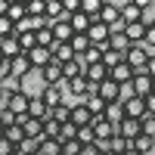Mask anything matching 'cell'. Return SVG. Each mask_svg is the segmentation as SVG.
I'll return each instance as SVG.
<instances>
[{"label": "cell", "instance_id": "cell-37", "mask_svg": "<svg viewBox=\"0 0 155 155\" xmlns=\"http://www.w3.org/2000/svg\"><path fill=\"white\" fill-rule=\"evenodd\" d=\"M16 149H19L22 155H37V149H41V140H28V137H25Z\"/></svg>", "mask_w": 155, "mask_h": 155}, {"label": "cell", "instance_id": "cell-48", "mask_svg": "<svg viewBox=\"0 0 155 155\" xmlns=\"http://www.w3.org/2000/svg\"><path fill=\"white\" fill-rule=\"evenodd\" d=\"M6 9H9V0H0V19L6 16Z\"/></svg>", "mask_w": 155, "mask_h": 155}, {"label": "cell", "instance_id": "cell-13", "mask_svg": "<svg viewBox=\"0 0 155 155\" xmlns=\"http://www.w3.org/2000/svg\"><path fill=\"white\" fill-rule=\"evenodd\" d=\"M6 19L12 25H19L22 19H28V6H25V0H9V9H6Z\"/></svg>", "mask_w": 155, "mask_h": 155}, {"label": "cell", "instance_id": "cell-2", "mask_svg": "<svg viewBox=\"0 0 155 155\" xmlns=\"http://www.w3.org/2000/svg\"><path fill=\"white\" fill-rule=\"evenodd\" d=\"M115 137H124L127 143H137V140L143 137V124H140L137 118H124L118 127H115Z\"/></svg>", "mask_w": 155, "mask_h": 155}, {"label": "cell", "instance_id": "cell-25", "mask_svg": "<svg viewBox=\"0 0 155 155\" xmlns=\"http://www.w3.org/2000/svg\"><path fill=\"white\" fill-rule=\"evenodd\" d=\"M140 22L146 25H155V0H140Z\"/></svg>", "mask_w": 155, "mask_h": 155}, {"label": "cell", "instance_id": "cell-3", "mask_svg": "<svg viewBox=\"0 0 155 155\" xmlns=\"http://www.w3.org/2000/svg\"><path fill=\"white\" fill-rule=\"evenodd\" d=\"M44 78H41V68H31L28 74L22 78V93L25 96H41V90H44Z\"/></svg>", "mask_w": 155, "mask_h": 155}, {"label": "cell", "instance_id": "cell-36", "mask_svg": "<svg viewBox=\"0 0 155 155\" xmlns=\"http://www.w3.org/2000/svg\"><path fill=\"white\" fill-rule=\"evenodd\" d=\"M130 146H134V143H127L124 137H112V140H109V152H115V155H124Z\"/></svg>", "mask_w": 155, "mask_h": 155}, {"label": "cell", "instance_id": "cell-11", "mask_svg": "<svg viewBox=\"0 0 155 155\" xmlns=\"http://www.w3.org/2000/svg\"><path fill=\"white\" fill-rule=\"evenodd\" d=\"M28 99H31V96H25V93H12V96L6 99V109L16 115V118H19V115H28Z\"/></svg>", "mask_w": 155, "mask_h": 155}, {"label": "cell", "instance_id": "cell-33", "mask_svg": "<svg viewBox=\"0 0 155 155\" xmlns=\"http://www.w3.org/2000/svg\"><path fill=\"white\" fill-rule=\"evenodd\" d=\"M37 47H47V50H53V47H56V41H53V28H50V25L37 31Z\"/></svg>", "mask_w": 155, "mask_h": 155}, {"label": "cell", "instance_id": "cell-19", "mask_svg": "<svg viewBox=\"0 0 155 155\" xmlns=\"http://www.w3.org/2000/svg\"><path fill=\"white\" fill-rule=\"evenodd\" d=\"M102 118H106L112 127H118V124L127 118V115H124V106H121V102H112V106H106V115H102Z\"/></svg>", "mask_w": 155, "mask_h": 155}, {"label": "cell", "instance_id": "cell-18", "mask_svg": "<svg viewBox=\"0 0 155 155\" xmlns=\"http://www.w3.org/2000/svg\"><path fill=\"white\" fill-rule=\"evenodd\" d=\"M124 34H127L130 44H143L146 41V25L143 22H130V25H124Z\"/></svg>", "mask_w": 155, "mask_h": 155}, {"label": "cell", "instance_id": "cell-32", "mask_svg": "<svg viewBox=\"0 0 155 155\" xmlns=\"http://www.w3.org/2000/svg\"><path fill=\"white\" fill-rule=\"evenodd\" d=\"M118 62H124V56L115 53V50H109V44H106V50H102V65H106V68H115Z\"/></svg>", "mask_w": 155, "mask_h": 155}, {"label": "cell", "instance_id": "cell-4", "mask_svg": "<svg viewBox=\"0 0 155 155\" xmlns=\"http://www.w3.org/2000/svg\"><path fill=\"white\" fill-rule=\"evenodd\" d=\"M130 87H134V93H137L140 99H146V96L152 93V74H149L146 68L134 71V81H130Z\"/></svg>", "mask_w": 155, "mask_h": 155}, {"label": "cell", "instance_id": "cell-28", "mask_svg": "<svg viewBox=\"0 0 155 155\" xmlns=\"http://www.w3.org/2000/svg\"><path fill=\"white\" fill-rule=\"evenodd\" d=\"M90 47H93V44H90V37H87V34H74V37H71V50H74V59H78V56H84Z\"/></svg>", "mask_w": 155, "mask_h": 155}, {"label": "cell", "instance_id": "cell-21", "mask_svg": "<svg viewBox=\"0 0 155 155\" xmlns=\"http://www.w3.org/2000/svg\"><path fill=\"white\" fill-rule=\"evenodd\" d=\"M68 25H71V31H74V34H87V31H90V25H93V19L84 16V12H74V16L68 19Z\"/></svg>", "mask_w": 155, "mask_h": 155}, {"label": "cell", "instance_id": "cell-41", "mask_svg": "<svg viewBox=\"0 0 155 155\" xmlns=\"http://www.w3.org/2000/svg\"><path fill=\"white\" fill-rule=\"evenodd\" d=\"M0 124H3V127H12V124H16V115H12L6 106H0Z\"/></svg>", "mask_w": 155, "mask_h": 155}, {"label": "cell", "instance_id": "cell-39", "mask_svg": "<svg viewBox=\"0 0 155 155\" xmlns=\"http://www.w3.org/2000/svg\"><path fill=\"white\" fill-rule=\"evenodd\" d=\"M78 143H81V146H90V143H96V134H93V127H78Z\"/></svg>", "mask_w": 155, "mask_h": 155}, {"label": "cell", "instance_id": "cell-45", "mask_svg": "<svg viewBox=\"0 0 155 155\" xmlns=\"http://www.w3.org/2000/svg\"><path fill=\"white\" fill-rule=\"evenodd\" d=\"M143 102H146V112H149V115H155V93H149Z\"/></svg>", "mask_w": 155, "mask_h": 155}, {"label": "cell", "instance_id": "cell-6", "mask_svg": "<svg viewBox=\"0 0 155 155\" xmlns=\"http://www.w3.org/2000/svg\"><path fill=\"white\" fill-rule=\"evenodd\" d=\"M28 62H31V68H47L50 62H53V50H47V47H34V50H28Z\"/></svg>", "mask_w": 155, "mask_h": 155}, {"label": "cell", "instance_id": "cell-44", "mask_svg": "<svg viewBox=\"0 0 155 155\" xmlns=\"http://www.w3.org/2000/svg\"><path fill=\"white\" fill-rule=\"evenodd\" d=\"M12 152H16V146H12L6 137H0V155H12Z\"/></svg>", "mask_w": 155, "mask_h": 155}, {"label": "cell", "instance_id": "cell-7", "mask_svg": "<svg viewBox=\"0 0 155 155\" xmlns=\"http://www.w3.org/2000/svg\"><path fill=\"white\" fill-rule=\"evenodd\" d=\"M90 127H93V134H96V143H109V140L115 137V127L102 118V115H96V118L90 121Z\"/></svg>", "mask_w": 155, "mask_h": 155}, {"label": "cell", "instance_id": "cell-46", "mask_svg": "<svg viewBox=\"0 0 155 155\" xmlns=\"http://www.w3.org/2000/svg\"><path fill=\"white\" fill-rule=\"evenodd\" d=\"M0 74H9V59L0 53Z\"/></svg>", "mask_w": 155, "mask_h": 155}, {"label": "cell", "instance_id": "cell-10", "mask_svg": "<svg viewBox=\"0 0 155 155\" xmlns=\"http://www.w3.org/2000/svg\"><path fill=\"white\" fill-rule=\"evenodd\" d=\"M109 78H112L115 84H130L134 81V68L127 65V62H118L115 68H109Z\"/></svg>", "mask_w": 155, "mask_h": 155}, {"label": "cell", "instance_id": "cell-29", "mask_svg": "<svg viewBox=\"0 0 155 155\" xmlns=\"http://www.w3.org/2000/svg\"><path fill=\"white\" fill-rule=\"evenodd\" d=\"M25 6H28V16L47 19V0H25Z\"/></svg>", "mask_w": 155, "mask_h": 155}, {"label": "cell", "instance_id": "cell-30", "mask_svg": "<svg viewBox=\"0 0 155 155\" xmlns=\"http://www.w3.org/2000/svg\"><path fill=\"white\" fill-rule=\"evenodd\" d=\"M37 155H62V143H59V140H41Z\"/></svg>", "mask_w": 155, "mask_h": 155}, {"label": "cell", "instance_id": "cell-51", "mask_svg": "<svg viewBox=\"0 0 155 155\" xmlns=\"http://www.w3.org/2000/svg\"><path fill=\"white\" fill-rule=\"evenodd\" d=\"M152 93H155V78H152Z\"/></svg>", "mask_w": 155, "mask_h": 155}, {"label": "cell", "instance_id": "cell-52", "mask_svg": "<svg viewBox=\"0 0 155 155\" xmlns=\"http://www.w3.org/2000/svg\"><path fill=\"white\" fill-rule=\"evenodd\" d=\"M102 155H115V152H102Z\"/></svg>", "mask_w": 155, "mask_h": 155}, {"label": "cell", "instance_id": "cell-23", "mask_svg": "<svg viewBox=\"0 0 155 155\" xmlns=\"http://www.w3.org/2000/svg\"><path fill=\"white\" fill-rule=\"evenodd\" d=\"M90 121H93V115H90L87 106H74L71 109V124L74 127H90Z\"/></svg>", "mask_w": 155, "mask_h": 155}, {"label": "cell", "instance_id": "cell-47", "mask_svg": "<svg viewBox=\"0 0 155 155\" xmlns=\"http://www.w3.org/2000/svg\"><path fill=\"white\" fill-rule=\"evenodd\" d=\"M146 71H149V74H152V78H155V56H152V59H149V62H146Z\"/></svg>", "mask_w": 155, "mask_h": 155}, {"label": "cell", "instance_id": "cell-42", "mask_svg": "<svg viewBox=\"0 0 155 155\" xmlns=\"http://www.w3.org/2000/svg\"><path fill=\"white\" fill-rule=\"evenodd\" d=\"M12 34H16V25L3 16V19H0V37H12Z\"/></svg>", "mask_w": 155, "mask_h": 155}, {"label": "cell", "instance_id": "cell-17", "mask_svg": "<svg viewBox=\"0 0 155 155\" xmlns=\"http://www.w3.org/2000/svg\"><path fill=\"white\" fill-rule=\"evenodd\" d=\"M28 71H31L28 56H16V59H9V74H12V78H19V81H22Z\"/></svg>", "mask_w": 155, "mask_h": 155}, {"label": "cell", "instance_id": "cell-24", "mask_svg": "<svg viewBox=\"0 0 155 155\" xmlns=\"http://www.w3.org/2000/svg\"><path fill=\"white\" fill-rule=\"evenodd\" d=\"M41 99L47 102V109L53 112L59 102H62V90H59V87H44V90H41Z\"/></svg>", "mask_w": 155, "mask_h": 155}, {"label": "cell", "instance_id": "cell-14", "mask_svg": "<svg viewBox=\"0 0 155 155\" xmlns=\"http://www.w3.org/2000/svg\"><path fill=\"white\" fill-rule=\"evenodd\" d=\"M99 22L109 25V28H112L115 22H121V9H118V3H109V0H106V3H102V12H99Z\"/></svg>", "mask_w": 155, "mask_h": 155}, {"label": "cell", "instance_id": "cell-49", "mask_svg": "<svg viewBox=\"0 0 155 155\" xmlns=\"http://www.w3.org/2000/svg\"><path fill=\"white\" fill-rule=\"evenodd\" d=\"M6 99H9V96L3 93V90H0V106H6Z\"/></svg>", "mask_w": 155, "mask_h": 155}, {"label": "cell", "instance_id": "cell-12", "mask_svg": "<svg viewBox=\"0 0 155 155\" xmlns=\"http://www.w3.org/2000/svg\"><path fill=\"white\" fill-rule=\"evenodd\" d=\"M118 9H121V19H124L127 25H130V22H140V0H121Z\"/></svg>", "mask_w": 155, "mask_h": 155}, {"label": "cell", "instance_id": "cell-50", "mask_svg": "<svg viewBox=\"0 0 155 155\" xmlns=\"http://www.w3.org/2000/svg\"><path fill=\"white\" fill-rule=\"evenodd\" d=\"M124 155H140V152H137V149H134V146H130V149H127V152H124Z\"/></svg>", "mask_w": 155, "mask_h": 155}, {"label": "cell", "instance_id": "cell-8", "mask_svg": "<svg viewBox=\"0 0 155 155\" xmlns=\"http://www.w3.org/2000/svg\"><path fill=\"white\" fill-rule=\"evenodd\" d=\"M87 37H90V44H93V47H106V44H109V25H102L99 19H93Z\"/></svg>", "mask_w": 155, "mask_h": 155}, {"label": "cell", "instance_id": "cell-26", "mask_svg": "<svg viewBox=\"0 0 155 155\" xmlns=\"http://www.w3.org/2000/svg\"><path fill=\"white\" fill-rule=\"evenodd\" d=\"M0 90H3L6 96L22 93V81H19V78H12V74H0Z\"/></svg>", "mask_w": 155, "mask_h": 155}, {"label": "cell", "instance_id": "cell-35", "mask_svg": "<svg viewBox=\"0 0 155 155\" xmlns=\"http://www.w3.org/2000/svg\"><path fill=\"white\" fill-rule=\"evenodd\" d=\"M50 115H53V121H56V124H68V121H71V109H68V106H62V102H59V106L50 112Z\"/></svg>", "mask_w": 155, "mask_h": 155}, {"label": "cell", "instance_id": "cell-34", "mask_svg": "<svg viewBox=\"0 0 155 155\" xmlns=\"http://www.w3.org/2000/svg\"><path fill=\"white\" fill-rule=\"evenodd\" d=\"M71 140H78V127L68 121V124H59V143H71Z\"/></svg>", "mask_w": 155, "mask_h": 155}, {"label": "cell", "instance_id": "cell-31", "mask_svg": "<svg viewBox=\"0 0 155 155\" xmlns=\"http://www.w3.org/2000/svg\"><path fill=\"white\" fill-rule=\"evenodd\" d=\"M134 149H137L140 155H155V140H152V137H140L137 143H134Z\"/></svg>", "mask_w": 155, "mask_h": 155}, {"label": "cell", "instance_id": "cell-38", "mask_svg": "<svg viewBox=\"0 0 155 155\" xmlns=\"http://www.w3.org/2000/svg\"><path fill=\"white\" fill-rule=\"evenodd\" d=\"M3 137L9 140V143H12V146H19V143H22V140H25V130H22V127H19V124H12V127H6V134H3Z\"/></svg>", "mask_w": 155, "mask_h": 155}, {"label": "cell", "instance_id": "cell-20", "mask_svg": "<svg viewBox=\"0 0 155 155\" xmlns=\"http://www.w3.org/2000/svg\"><path fill=\"white\" fill-rule=\"evenodd\" d=\"M28 115L37 118V121H44L47 115H50V109H47V102H44L41 96H31V99H28Z\"/></svg>", "mask_w": 155, "mask_h": 155}, {"label": "cell", "instance_id": "cell-40", "mask_svg": "<svg viewBox=\"0 0 155 155\" xmlns=\"http://www.w3.org/2000/svg\"><path fill=\"white\" fill-rule=\"evenodd\" d=\"M140 124H143V137H152L155 140V115H143V118H140Z\"/></svg>", "mask_w": 155, "mask_h": 155}, {"label": "cell", "instance_id": "cell-15", "mask_svg": "<svg viewBox=\"0 0 155 155\" xmlns=\"http://www.w3.org/2000/svg\"><path fill=\"white\" fill-rule=\"evenodd\" d=\"M0 53H3L6 59H16V56H22L19 37H16V34H12V37H0Z\"/></svg>", "mask_w": 155, "mask_h": 155}, {"label": "cell", "instance_id": "cell-16", "mask_svg": "<svg viewBox=\"0 0 155 155\" xmlns=\"http://www.w3.org/2000/svg\"><path fill=\"white\" fill-rule=\"evenodd\" d=\"M121 106H124V115H127V118H143V115H146V102L143 99H140V96H134V99H127V102H121Z\"/></svg>", "mask_w": 155, "mask_h": 155}, {"label": "cell", "instance_id": "cell-43", "mask_svg": "<svg viewBox=\"0 0 155 155\" xmlns=\"http://www.w3.org/2000/svg\"><path fill=\"white\" fill-rule=\"evenodd\" d=\"M62 155H81V143L71 140V143H62Z\"/></svg>", "mask_w": 155, "mask_h": 155}, {"label": "cell", "instance_id": "cell-27", "mask_svg": "<svg viewBox=\"0 0 155 155\" xmlns=\"http://www.w3.org/2000/svg\"><path fill=\"white\" fill-rule=\"evenodd\" d=\"M109 50H115V53H127L130 50V41H127V34L121 31V34H109Z\"/></svg>", "mask_w": 155, "mask_h": 155}, {"label": "cell", "instance_id": "cell-1", "mask_svg": "<svg viewBox=\"0 0 155 155\" xmlns=\"http://www.w3.org/2000/svg\"><path fill=\"white\" fill-rule=\"evenodd\" d=\"M124 62H127L134 71L146 68V62H149V50H146V44H130V50L124 53Z\"/></svg>", "mask_w": 155, "mask_h": 155}, {"label": "cell", "instance_id": "cell-5", "mask_svg": "<svg viewBox=\"0 0 155 155\" xmlns=\"http://www.w3.org/2000/svg\"><path fill=\"white\" fill-rule=\"evenodd\" d=\"M96 96H99L102 102H109V106H112V102H118V96H121V84H115L112 78H106V81L96 87Z\"/></svg>", "mask_w": 155, "mask_h": 155}, {"label": "cell", "instance_id": "cell-22", "mask_svg": "<svg viewBox=\"0 0 155 155\" xmlns=\"http://www.w3.org/2000/svg\"><path fill=\"white\" fill-rule=\"evenodd\" d=\"M71 59H74L71 44H56V47H53V62H59V65H68Z\"/></svg>", "mask_w": 155, "mask_h": 155}, {"label": "cell", "instance_id": "cell-9", "mask_svg": "<svg viewBox=\"0 0 155 155\" xmlns=\"http://www.w3.org/2000/svg\"><path fill=\"white\" fill-rule=\"evenodd\" d=\"M41 78H44L47 87H59L62 81H65V74H62V65H59V62H50L47 68H41Z\"/></svg>", "mask_w": 155, "mask_h": 155}]
</instances>
